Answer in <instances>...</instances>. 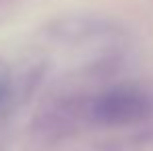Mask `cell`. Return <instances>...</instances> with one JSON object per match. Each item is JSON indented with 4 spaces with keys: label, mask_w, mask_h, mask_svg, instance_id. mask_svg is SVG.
Returning a JSON list of instances; mask_svg holds the SVG:
<instances>
[{
    "label": "cell",
    "mask_w": 153,
    "mask_h": 151,
    "mask_svg": "<svg viewBox=\"0 0 153 151\" xmlns=\"http://www.w3.org/2000/svg\"><path fill=\"white\" fill-rule=\"evenodd\" d=\"M151 97L134 87H116L89 101V118L102 126H126L151 116Z\"/></svg>",
    "instance_id": "obj_1"
},
{
    "label": "cell",
    "mask_w": 153,
    "mask_h": 151,
    "mask_svg": "<svg viewBox=\"0 0 153 151\" xmlns=\"http://www.w3.org/2000/svg\"><path fill=\"white\" fill-rule=\"evenodd\" d=\"M89 118V101L58 100L46 106L33 118V135L39 141L58 143L66 137H73L81 122Z\"/></svg>",
    "instance_id": "obj_2"
},
{
    "label": "cell",
    "mask_w": 153,
    "mask_h": 151,
    "mask_svg": "<svg viewBox=\"0 0 153 151\" xmlns=\"http://www.w3.org/2000/svg\"><path fill=\"white\" fill-rule=\"evenodd\" d=\"M13 100H15V85L10 77L6 75L4 66H0V116L13 106Z\"/></svg>",
    "instance_id": "obj_3"
}]
</instances>
